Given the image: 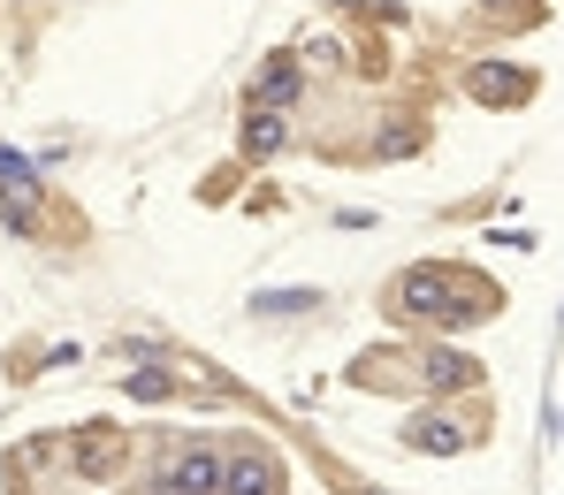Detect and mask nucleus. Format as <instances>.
<instances>
[{
    "mask_svg": "<svg viewBox=\"0 0 564 495\" xmlns=\"http://www.w3.org/2000/svg\"><path fill=\"white\" fill-rule=\"evenodd\" d=\"M260 99H268V114L297 99V62H268V77H260Z\"/></svg>",
    "mask_w": 564,
    "mask_h": 495,
    "instance_id": "obj_7",
    "label": "nucleus"
},
{
    "mask_svg": "<svg viewBox=\"0 0 564 495\" xmlns=\"http://www.w3.org/2000/svg\"><path fill=\"white\" fill-rule=\"evenodd\" d=\"M427 382H435V389H466V382H473V359H458V351H435V359H427Z\"/></svg>",
    "mask_w": 564,
    "mask_h": 495,
    "instance_id": "obj_8",
    "label": "nucleus"
},
{
    "mask_svg": "<svg viewBox=\"0 0 564 495\" xmlns=\"http://www.w3.org/2000/svg\"><path fill=\"white\" fill-rule=\"evenodd\" d=\"M214 495H282V473L275 458H260V450H245V458H229L221 465V488Z\"/></svg>",
    "mask_w": 564,
    "mask_h": 495,
    "instance_id": "obj_2",
    "label": "nucleus"
},
{
    "mask_svg": "<svg viewBox=\"0 0 564 495\" xmlns=\"http://www.w3.org/2000/svg\"><path fill=\"white\" fill-rule=\"evenodd\" d=\"M0 176H8V184H15V198H31V168H23V161H15V153H8V145H0Z\"/></svg>",
    "mask_w": 564,
    "mask_h": 495,
    "instance_id": "obj_11",
    "label": "nucleus"
},
{
    "mask_svg": "<svg viewBox=\"0 0 564 495\" xmlns=\"http://www.w3.org/2000/svg\"><path fill=\"white\" fill-rule=\"evenodd\" d=\"M404 442H412V450H435V458H458V450H466V427H458V419H412Z\"/></svg>",
    "mask_w": 564,
    "mask_h": 495,
    "instance_id": "obj_4",
    "label": "nucleus"
},
{
    "mask_svg": "<svg viewBox=\"0 0 564 495\" xmlns=\"http://www.w3.org/2000/svg\"><path fill=\"white\" fill-rule=\"evenodd\" d=\"M252 312H313V290H275V297H252Z\"/></svg>",
    "mask_w": 564,
    "mask_h": 495,
    "instance_id": "obj_9",
    "label": "nucleus"
},
{
    "mask_svg": "<svg viewBox=\"0 0 564 495\" xmlns=\"http://www.w3.org/2000/svg\"><path fill=\"white\" fill-rule=\"evenodd\" d=\"M397 305H404L412 320H443V305H451V275H435V267H412V275L397 283Z\"/></svg>",
    "mask_w": 564,
    "mask_h": 495,
    "instance_id": "obj_3",
    "label": "nucleus"
},
{
    "mask_svg": "<svg viewBox=\"0 0 564 495\" xmlns=\"http://www.w3.org/2000/svg\"><path fill=\"white\" fill-rule=\"evenodd\" d=\"M214 488H221V458L206 442H184L169 458V473H161V495H214Z\"/></svg>",
    "mask_w": 564,
    "mask_h": 495,
    "instance_id": "obj_1",
    "label": "nucleus"
},
{
    "mask_svg": "<svg viewBox=\"0 0 564 495\" xmlns=\"http://www.w3.org/2000/svg\"><path fill=\"white\" fill-rule=\"evenodd\" d=\"M534 85L527 77H511V62H488L480 77H473V99H496V107H511V99H527Z\"/></svg>",
    "mask_w": 564,
    "mask_h": 495,
    "instance_id": "obj_6",
    "label": "nucleus"
},
{
    "mask_svg": "<svg viewBox=\"0 0 564 495\" xmlns=\"http://www.w3.org/2000/svg\"><path fill=\"white\" fill-rule=\"evenodd\" d=\"M282 145H290V122H282V114H268V107L245 114V153H252V161H268V153H282Z\"/></svg>",
    "mask_w": 564,
    "mask_h": 495,
    "instance_id": "obj_5",
    "label": "nucleus"
},
{
    "mask_svg": "<svg viewBox=\"0 0 564 495\" xmlns=\"http://www.w3.org/2000/svg\"><path fill=\"white\" fill-rule=\"evenodd\" d=\"M130 396H145V404H161V396H176L169 374H130Z\"/></svg>",
    "mask_w": 564,
    "mask_h": 495,
    "instance_id": "obj_10",
    "label": "nucleus"
}]
</instances>
